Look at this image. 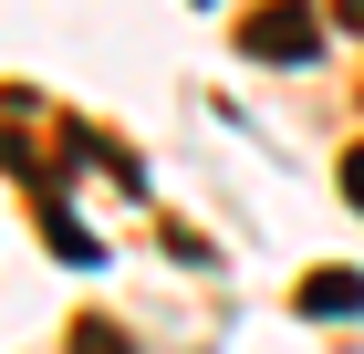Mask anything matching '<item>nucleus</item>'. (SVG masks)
Masks as SVG:
<instances>
[{"label":"nucleus","mask_w":364,"mask_h":354,"mask_svg":"<svg viewBox=\"0 0 364 354\" xmlns=\"http://www.w3.org/2000/svg\"><path fill=\"white\" fill-rule=\"evenodd\" d=\"M343 198H354V209H364V146H354V157H343Z\"/></svg>","instance_id":"4"},{"label":"nucleus","mask_w":364,"mask_h":354,"mask_svg":"<svg viewBox=\"0 0 364 354\" xmlns=\"http://www.w3.org/2000/svg\"><path fill=\"white\" fill-rule=\"evenodd\" d=\"M302 313H312V323H354V313H364V271H312L302 281Z\"/></svg>","instance_id":"2"},{"label":"nucleus","mask_w":364,"mask_h":354,"mask_svg":"<svg viewBox=\"0 0 364 354\" xmlns=\"http://www.w3.org/2000/svg\"><path fill=\"white\" fill-rule=\"evenodd\" d=\"M240 53L250 63H312L323 53V11L312 0H260V11H240Z\"/></svg>","instance_id":"1"},{"label":"nucleus","mask_w":364,"mask_h":354,"mask_svg":"<svg viewBox=\"0 0 364 354\" xmlns=\"http://www.w3.org/2000/svg\"><path fill=\"white\" fill-rule=\"evenodd\" d=\"M73 354H136V344H125L114 323H73Z\"/></svg>","instance_id":"3"}]
</instances>
